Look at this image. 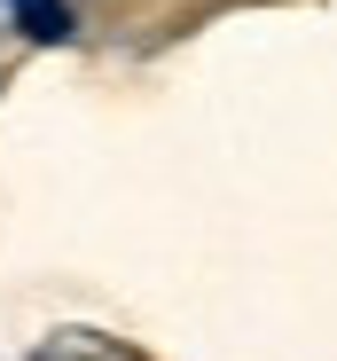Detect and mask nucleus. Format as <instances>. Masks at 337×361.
I'll use <instances>...</instances> for the list:
<instances>
[{"label":"nucleus","mask_w":337,"mask_h":361,"mask_svg":"<svg viewBox=\"0 0 337 361\" xmlns=\"http://www.w3.org/2000/svg\"><path fill=\"white\" fill-rule=\"evenodd\" d=\"M16 16H24L32 39H71V8L63 0H16Z\"/></svg>","instance_id":"f257e3e1"}]
</instances>
